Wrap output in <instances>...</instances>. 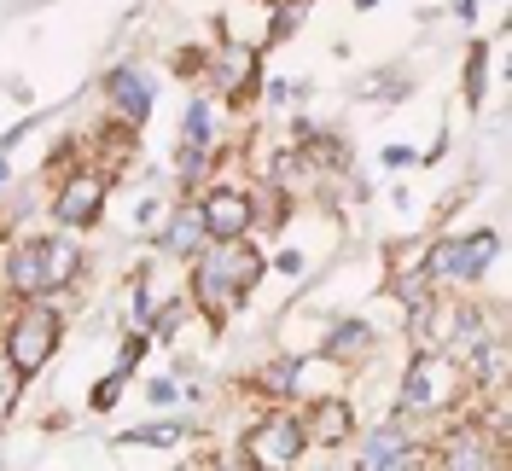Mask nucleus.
Here are the masks:
<instances>
[{
	"label": "nucleus",
	"mask_w": 512,
	"mask_h": 471,
	"mask_svg": "<svg viewBox=\"0 0 512 471\" xmlns=\"http://www.w3.org/2000/svg\"><path fill=\"white\" fill-rule=\"evenodd\" d=\"M315 413L320 419L303 431V437H315V442H344L350 437V408H344V402H326V408H315Z\"/></svg>",
	"instance_id": "4468645a"
},
{
	"label": "nucleus",
	"mask_w": 512,
	"mask_h": 471,
	"mask_svg": "<svg viewBox=\"0 0 512 471\" xmlns=\"http://www.w3.org/2000/svg\"><path fill=\"white\" fill-rule=\"evenodd\" d=\"M0 187H6V163H0Z\"/></svg>",
	"instance_id": "6ab92c4d"
},
{
	"label": "nucleus",
	"mask_w": 512,
	"mask_h": 471,
	"mask_svg": "<svg viewBox=\"0 0 512 471\" xmlns=\"http://www.w3.org/2000/svg\"><path fill=\"white\" fill-rule=\"evenodd\" d=\"M111 105L123 111L128 123H146V111H152V88H146V76L140 70H111Z\"/></svg>",
	"instance_id": "6e6552de"
},
{
	"label": "nucleus",
	"mask_w": 512,
	"mask_h": 471,
	"mask_svg": "<svg viewBox=\"0 0 512 471\" xmlns=\"http://www.w3.org/2000/svg\"><path fill=\"white\" fill-rule=\"evenodd\" d=\"M251 70H256L251 47L227 41V47H222V59H216V82H222V94H227V99H245V94H251Z\"/></svg>",
	"instance_id": "9d476101"
},
{
	"label": "nucleus",
	"mask_w": 512,
	"mask_h": 471,
	"mask_svg": "<svg viewBox=\"0 0 512 471\" xmlns=\"http://www.w3.org/2000/svg\"><path fill=\"white\" fill-rule=\"evenodd\" d=\"M437 402V361H414L408 373V390H402V413H419Z\"/></svg>",
	"instance_id": "ddd939ff"
},
{
	"label": "nucleus",
	"mask_w": 512,
	"mask_h": 471,
	"mask_svg": "<svg viewBox=\"0 0 512 471\" xmlns=\"http://www.w3.org/2000/svg\"><path fill=\"white\" fill-rule=\"evenodd\" d=\"M501 251V239L495 233H478V239H448L431 251V274H443V280H478L483 268L495 262Z\"/></svg>",
	"instance_id": "39448f33"
},
{
	"label": "nucleus",
	"mask_w": 512,
	"mask_h": 471,
	"mask_svg": "<svg viewBox=\"0 0 512 471\" xmlns=\"http://www.w3.org/2000/svg\"><path fill=\"white\" fill-rule=\"evenodd\" d=\"M361 466L373 471H396V466H425L414 448H408V437L396 431V425H384V431H373V442H367V460Z\"/></svg>",
	"instance_id": "1a4fd4ad"
},
{
	"label": "nucleus",
	"mask_w": 512,
	"mask_h": 471,
	"mask_svg": "<svg viewBox=\"0 0 512 471\" xmlns=\"http://www.w3.org/2000/svg\"><path fill=\"white\" fill-rule=\"evenodd\" d=\"M303 442L309 437H303V425L291 413H268L251 437H245V454H251V466H291L303 454Z\"/></svg>",
	"instance_id": "20e7f679"
},
{
	"label": "nucleus",
	"mask_w": 512,
	"mask_h": 471,
	"mask_svg": "<svg viewBox=\"0 0 512 471\" xmlns=\"http://www.w3.org/2000/svg\"><path fill=\"white\" fill-rule=\"evenodd\" d=\"M76 268H82V256H76L70 239H30V245L12 251V285H18L24 297H47V291L70 285Z\"/></svg>",
	"instance_id": "f03ea898"
},
{
	"label": "nucleus",
	"mask_w": 512,
	"mask_h": 471,
	"mask_svg": "<svg viewBox=\"0 0 512 471\" xmlns=\"http://www.w3.org/2000/svg\"><path fill=\"white\" fill-rule=\"evenodd\" d=\"M204 239H210V233H204V216H198V210H181V216L169 221V233H163V251L169 256H192Z\"/></svg>",
	"instance_id": "f8f14e48"
},
{
	"label": "nucleus",
	"mask_w": 512,
	"mask_h": 471,
	"mask_svg": "<svg viewBox=\"0 0 512 471\" xmlns=\"http://www.w3.org/2000/svg\"><path fill=\"white\" fill-rule=\"evenodd\" d=\"M99 204H105V181H99V175H76V181L53 198V221H59V227H88V221H99Z\"/></svg>",
	"instance_id": "0eeeda50"
},
{
	"label": "nucleus",
	"mask_w": 512,
	"mask_h": 471,
	"mask_svg": "<svg viewBox=\"0 0 512 471\" xmlns=\"http://www.w3.org/2000/svg\"><path fill=\"white\" fill-rule=\"evenodd\" d=\"M268 384H274V390H291V384H297V367H291V361H280V367L268 373Z\"/></svg>",
	"instance_id": "f3484780"
},
{
	"label": "nucleus",
	"mask_w": 512,
	"mask_h": 471,
	"mask_svg": "<svg viewBox=\"0 0 512 471\" xmlns=\"http://www.w3.org/2000/svg\"><path fill=\"white\" fill-rule=\"evenodd\" d=\"M0 408H12V384H0Z\"/></svg>",
	"instance_id": "a211bd4d"
},
{
	"label": "nucleus",
	"mask_w": 512,
	"mask_h": 471,
	"mask_svg": "<svg viewBox=\"0 0 512 471\" xmlns=\"http://www.w3.org/2000/svg\"><path fill=\"white\" fill-rule=\"evenodd\" d=\"M181 134H187V152H181V169H187V181L204 169V152H210V105H192L187 123H181Z\"/></svg>",
	"instance_id": "9b49d317"
},
{
	"label": "nucleus",
	"mask_w": 512,
	"mask_h": 471,
	"mask_svg": "<svg viewBox=\"0 0 512 471\" xmlns=\"http://www.w3.org/2000/svg\"><path fill=\"white\" fill-rule=\"evenodd\" d=\"M262 274V262L245 239H216V251L204 256V268H198V303L210 314H222L227 303H239L245 291L256 285Z\"/></svg>",
	"instance_id": "f257e3e1"
},
{
	"label": "nucleus",
	"mask_w": 512,
	"mask_h": 471,
	"mask_svg": "<svg viewBox=\"0 0 512 471\" xmlns=\"http://www.w3.org/2000/svg\"><path fill=\"white\" fill-rule=\"evenodd\" d=\"M53 344H59V320L47 309H24L12 326H6V361H12V373L30 378L47 367V355H53Z\"/></svg>",
	"instance_id": "7ed1b4c3"
},
{
	"label": "nucleus",
	"mask_w": 512,
	"mask_h": 471,
	"mask_svg": "<svg viewBox=\"0 0 512 471\" xmlns=\"http://www.w3.org/2000/svg\"><path fill=\"white\" fill-rule=\"evenodd\" d=\"M198 216H204V233H210V239H239V233L251 227V198L239 187H216L198 204Z\"/></svg>",
	"instance_id": "423d86ee"
},
{
	"label": "nucleus",
	"mask_w": 512,
	"mask_h": 471,
	"mask_svg": "<svg viewBox=\"0 0 512 471\" xmlns=\"http://www.w3.org/2000/svg\"><path fill=\"white\" fill-rule=\"evenodd\" d=\"M123 442H152V448H169V442H181V425H140V431H128Z\"/></svg>",
	"instance_id": "dca6fc26"
},
{
	"label": "nucleus",
	"mask_w": 512,
	"mask_h": 471,
	"mask_svg": "<svg viewBox=\"0 0 512 471\" xmlns=\"http://www.w3.org/2000/svg\"><path fill=\"white\" fill-rule=\"evenodd\" d=\"M367 344H373V332H367L361 320H344V326L326 338V349H332V355H350V349H367Z\"/></svg>",
	"instance_id": "2eb2a0df"
}]
</instances>
